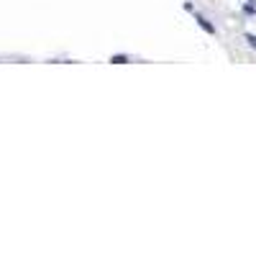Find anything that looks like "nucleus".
Instances as JSON below:
<instances>
[{
	"instance_id": "1",
	"label": "nucleus",
	"mask_w": 256,
	"mask_h": 256,
	"mask_svg": "<svg viewBox=\"0 0 256 256\" xmlns=\"http://www.w3.org/2000/svg\"><path fill=\"white\" fill-rule=\"evenodd\" d=\"M198 24H200V26H202V28H205V31H208V34H216V28H212V26H210V24H208V20H205V18H202V16H198Z\"/></svg>"
},
{
	"instance_id": "2",
	"label": "nucleus",
	"mask_w": 256,
	"mask_h": 256,
	"mask_svg": "<svg viewBox=\"0 0 256 256\" xmlns=\"http://www.w3.org/2000/svg\"><path fill=\"white\" fill-rule=\"evenodd\" d=\"M246 38H248V44H251V46H254V49H256V38H254V36H251V34H248V36H246Z\"/></svg>"
}]
</instances>
